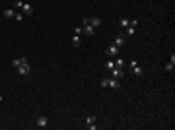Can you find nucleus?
Segmentation results:
<instances>
[{"mask_svg":"<svg viewBox=\"0 0 175 130\" xmlns=\"http://www.w3.org/2000/svg\"><path fill=\"white\" fill-rule=\"evenodd\" d=\"M129 68H130V72H132L136 78H142L144 76V70L138 66V60H136V58H130L129 60Z\"/></svg>","mask_w":175,"mask_h":130,"instance_id":"1","label":"nucleus"},{"mask_svg":"<svg viewBox=\"0 0 175 130\" xmlns=\"http://www.w3.org/2000/svg\"><path fill=\"white\" fill-rule=\"evenodd\" d=\"M16 70H18V74H20V76H27L29 72H31V64L27 62V58H25V56H23L22 64H20V66H18Z\"/></svg>","mask_w":175,"mask_h":130,"instance_id":"2","label":"nucleus"},{"mask_svg":"<svg viewBox=\"0 0 175 130\" xmlns=\"http://www.w3.org/2000/svg\"><path fill=\"white\" fill-rule=\"evenodd\" d=\"M95 116H93V115H86V126H88V128H90V130H97V124H95Z\"/></svg>","mask_w":175,"mask_h":130,"instance_id":"3","label":"nucleus"},{"mask_svg":"<svg viewBox=\"0 0 175 130\" xmlns=\"http://www.w3.org/2000/svg\"><path fill=\"white\" fill-rule=\"evenodd\" d=\"M119 51H121V49H119L117 45H109V47L105 49V55L111 58V56H117V55H119Z\"/></svg>","mask_w":175,"mask_h":130,"instance_id":"4","label":"nucleus"},{"mask_svg":"<svg viewBox=\"0 0 175 130\" xmlns=\"http://www.w3.org/2000/svg\"><path fill=\"white\" fill-rule=\"evenodd\" d=\"M35 124L39 126V128H45V126L49 124V119H47V115H39V116H37V121H35Z\"/></svg>","mask_w":175,"mask_h":130,"instance_id":"5","label":"nucleus"},{"mask_svg":"<svg viewBox=\"0 0 175 130\" xmlns=\"http://www.w3.org/2000/svg\"><path fill=\"white\" fill-rule=\"evenodd\" d=\"M107 88H111V89H121V80L109 78V80H107Z\"/></svg>","mask_w":175,"mask_h":130,"instance_id":"6","label":"nucleus"},{"mask_svg":"<svg viewBox=\"0 0 175 130\" xmlns=\"http://www.w3.org/2000/svg\"><path fill=\"white\" fill-rule=\"evenodd\" d=\"M109 72H111V78H117V80H121V78H123V74H124V70L123 68H117V66L113 70H109Z\"/></svg>","mask_w":175,"mask_h":130,"instance_id":"7","label":"nucleus"},{"mask_svg":"<svg viewBox=\"0 0 175 130\" xmlns=\"http://www.w3.org/2000/svg\"><path fill=\"white\" fill-rule=\"evenodd\" d=\"M22 12H23V16H31V14H33V6H31V4H27V2H23Z\"/></svg>","mask_w":175,"mask_h":130,"instance_id":"8","label":"nucleus"},{"mask_svg":"<svg viewBox=\"0 0 175 130\" xmlns=\"http://www.w3.org/2000/svg\"><path fill=\"white\" fill-rule=\"evenodd\" d=\"M84 27V35H88V37H92V35H95V29L90 25V23H86V25H82Z\"/></svg>","mask_w":175,"mask_h":130,"instance_id":"9","label":"nucleus"},{"mask_svg":"<svg viewBox=\"0 0 175 130\" xmlns=\"http://www.w3.org/2000/svg\"><path fill=\"white\" fill-rule=\"evenodd\" d=\"M134 33H136V25H132V23H130L129 27H124V37H132Z\"/></svg>","mask_w":175,"mask_h":130,"instance_id":"10","label":"nucleus"},{"mask_svg":"<svg viewBox=\"0 0 175 130\" xmlns=\"http://www.w3.org/2000/svg\"><path fill=\"white\" fill-rule=\"evenodd\" d=\"M90 25H92L93 29H97L99 25H101V18H97V16H93V18H90Z\"/></svg>","mask_w":175,"mask_h":130,"instance_id":"11","label":"nucleus"},{"mask_svg":"<svg viewBox=\"0 0 175 130\" xmlns=\"http://www.w3.org/2000/svg\"><path fill=\"white\" fill-rule=\"evenodd\" d=\"M124 41H127V37H124V35H117L115 37V43H113V45H117L121 49V47H124Z\"/></svg>","mask_w":175,"mask_h":130,"instance_id":"12","label":"nucleus"},{"mask_svg":"<svg viewBox=\"0 0 175 130\" xmlns=\"http://www.w3.org/2000/svg\"><path fill=\"white\" fill-rule=\"evenodd\" d=\"M72 47H76V49H78V47H82V35H76V33H74V37H72Z\"/></svg>","mask_w":175,"mask_h":130,"instance_id":"13","label":"nucleus"},{"mask_svg":"<svg viewBox=\"0 0 175 130\" xmlns=\"http://www.w3.org/2000/svg\"><path fill=\"white\" fill-rule=\"evenodd\" d=\"M2 16H4L6 19H14V16H16V10H14V8H8V10H4V14H2Z\"/></svg>","mask_w":175,"mask_h":130,"instance_id":"14","label":"nucleus"},{"mask_svg":"<svg viewBox=\"0 0 175 130\" xmlns=\"http://www.w3.org/2000/svg\"><path fill=\"white\" fill-rule=\"evenodd\" d=\"M173 68H175V55H171V60L166 64V72H173Z\"/></svg>","mask_w":175,"mask_h":130,"instance_id":"15","label":"nucleus"},{"mask_svg":"<svg viewBox=\"0 0 175 130\" xmlns=\"http://www.w3.org/2000/svg\"><path fill=\"white\" fill-rule=\"evenodd\" d=\"M119 25H121L123 29L129 27V25H130V19H129V18H121V19H119Z\"/></svg>","mask_w":175,"mask_h":130,"instance_id":"16","label":"nucleus"},{"mask_svg":"<svg viewBox=\"0 0 175 130\" xmlns=\"http://www.w3.org/2000/svg\"><path fill=\"white\" fill-rule=\"evenodd\" d=\"M115 66H117V68H124V60L117 56V58H115Z\"/></svg>","mask_w":175,"mask_h":130,"instance_id":"17","label":"nucleus"},{"mask_svg":"<svg viewBox=\"0 0 175 130\" xmlns=\"http://www.w3.org/2000/svg\"><path fill=\"white\" fill-rule=\"evenodd\" d=\"M115 68V60H107L105 62V70H113Z\"/></svg>","mask_w":175,"mask_h":130,"instance_id":"18","label":"nucleus"},{"mask_svg":"<svg viewBox=\"0 0 175 130\" xmlns=\"http://www.w3.org/2000/svg\"><path fill=\"white\" fill-rule=\"evenodd\" d=\"M22 60H23V56H22V58H14V60H12V66H14V68H18V66L22 64Z\"/></svg>","mask_w":175,"mask_h":130,"instance_id":"19","label":"nucleus"},{"mask_svg":"<svg viewBox=\"0 0 175 130\" xmlns=\"http://www.w3.org/2000/svg\"><path fill=\"white\" fill-rule=\"evenodd\" d=\"M14 18H16V22H22V19L25 18V16H23V12H16V16H14Z\"/></svg>","mask_w":175,"mask_h":130,"instance_id":"20","label":"nucleus"},{"mask_svg":"<svg viewBox=\"0 0 175 130\" xmlns=\"http://www.w3.org/2000/svg\"><path fill=\"white\" fill-rule=\"evenodd\" d=\"M74 33H76V35H84V27H82V25H76Z\"/></svg>","mask_w":175,"mask_h":130,"instance_id":"21","label":"nucleus"},{"mask_svg":"<svg viewBox=\"0 0 175 130\" xmlns=\"http://www.w3.org/2000/svg\"><path fill=\"white\" fill-rule=\"evenodd\" d=\"M22 6H23V2H22V0H16V4H14V10H22Z\"/></svg>","mask_w":175,"mask_h":130,"instance_id":"22","label":"nucleus"},{"mask_svg":"<svg viewBox=\"0 0 175 130\" xmlns=\"http://www.w3.org/2000/svg\"><path fill=\"white\" fill-rule=\"evenodd\" d=\"M2 99H4V97H2V95H0V103H2Z\"/></svg>","mask_w":175,"mask_h":130,"instance_id":"23","label":"nucleus"}]
</instances>
